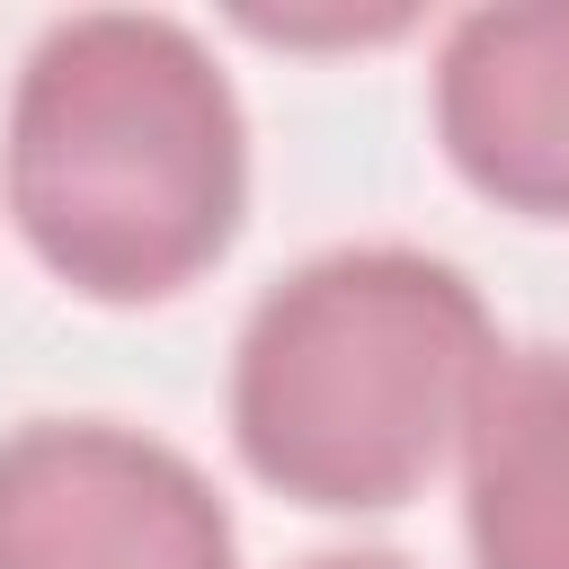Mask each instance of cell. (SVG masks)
<instances>
[{
	"label": "cell",
	"mask_w": 569,
	"mask_h": 569,
	"mask_svg": "<svg viewBox=\"0 0 569 569\" xmlns=\"http://www.w3.org/2000/svg\"><path fill=\"white\" fill-rule=\"evenodd\" d=\"M498 365V329L462 267L427 249H329L258 293L231 356L240 462L329 516L400 507Z\"/></svg>",
	"instance_id": "7a4b0ae2"
},
{
	"label": "cell",
	"mask_w": 569,
	"mask_h": 569,
	"mask_svg": "<svg viewBox=\"0 0 569 569\" xmlns=\"http://www.w3.org/2000/svg\"><path fill=\"white\" fill-rule=\"evenodd\" d=\"M436 133L489 204L569 222V0L453 18L436 53Z\"/></svg>",
	"instance_id": "277c9868"
},
{
	"label": "cell",
	"mask_w": 569,
	"mask_h": 569,
	"mask_svg": "<svg viewBox=\"0 0 569 569\" xmlns=\"http://www.w3.org/2000/svg\"><path fill=\"white\" fill-rule=\"evenodd\" d=\"M249 204V124L222 62L151 9L44 27L9 98V213L89 302L196 284Z\"/></svg>",
	"instance_id": "6da1fadb"
},
{
	"label": "cell",
	"mask_w": 569,
	"mask_h": 569,
	"mask_svg": "<svg viewBox=\"0 0 569 569\" xmlns=\"http://www.w3.org/2000/svg\"><path fill=\"white\" fill-rule=\"evenodd\" d=\"M0 569H240L213 480L116 418L0 436Z\"/></svg>",
	"instance_id": "3957f363"
},
{
	"label": "cell",
	"mask_w": 569,
	"mask_h": 569,
	"mask_svg": "<svg viewBox=\"0 0 569 569\" xmlns=\"http://www.w3.org/2000/svg\"><path fill=\"white\" fill-rule=\"evenodd\" d=\"M462 533L480 569H569V347L489 365L462 427Z\"/></svg>",
	"instance_id": "5b68a950"
},
{
	"label": "cell",
	"mask_w": 569,
	"mask_h": 569,
	"mask_svg": "<svg viewBox=\"0 0 569 569\" xmlns=\"http://www.w3.org/2000/svg\"><path fill=\"white\" fill-rule=\"evenodd\" d=\"M302 569H409L400 551H320V560H302Z\"/></svg>",
	"instance_id": "8992f818"
}]
</instances>
